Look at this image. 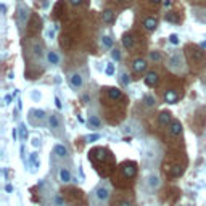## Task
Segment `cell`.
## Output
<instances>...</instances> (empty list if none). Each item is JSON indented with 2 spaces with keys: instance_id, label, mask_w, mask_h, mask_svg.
Here are the masks:
<instances>
[{
  "instance_id": "42",
  "label": "cell",
  "mask_w": 206,
  "mask_h": 206,
  "mask_svg": "<svg viewBox=\"0 0 206 206\" xmlns=\"http://www.w3.org/2000/svg\"><path fill=\"white\" fill-rule=\"evenodd\" d=\"M201 47H203V48H206V40H204V42H201Z\"/></svg>"
},
{
  "instance_id": "26",
  "label": "cell",
  "mask_w": 206,
  "mask_h": 206,
  "mask_svg": "<svg viewBox=\"0 0 206 206\" xmlns=\"http://www.w3.org/2000/svg\"><path fill=\"white\" fill-rule=\"evenodd\" d=\"M105 73L108 74V76H113V74H115V65H113V63H108V66H106Z\"/></svg>"
},
{
  "instance_id": "32",
  "label": "cell",
  "mask_w": 206,
  "mask_h": 206,
  "mask_svg": "<svg viewBox=\"0 0 206 206\" xmlns=\"http://www.w3.org/2000/svg\"><path fill=\"white\" fill-rule=\"evenodd\" d=\"M19 129H21V139H24V137H26V134H27V132H26V127H24V126H21Z\"/></svg>"
},
{
  "instance_id": "12",
  "label": "cell",
  "mask_w": 206,
  "mask_h": 206,
  "mask_svg": "<svg viewBox=\"0 0 206 206\" xmlns=\"http://www.w3.org/2000/svg\"><path fill=\"white\" fill-rule=\"evenodd\" d=\"M143 26H145V29L148 32H151L156 29V26H158V21H156L155 18H145L143 19Z\"/></svg>"
},
{
  "instance_id": "39",
  "label": "cell",
  "mask_w": 206,
  "mask_h": 206,
  "mask_svg": "<svg viewBox=\"0 0 206 206\" xmlns=\"http://www.w3.org/2000/svg\"><path fill=\"white\" fill-rule=\"evenodd\" d=\"M11 102V95H6L5 97V103H10Z\"/></svg>"
},
{
  "instance_id": "19",
  "label": "cell",
  "mask_w": 206,
  "mask_h": 206,
  "mask_svg": "<svg viewBox=\"0 0 206 206\" xmlns=\"http://www.w3.org/2000/svg\"><path fill=\"white\" fill-rule=\"evenodd\" d=\"M160 185V179H158V176H150L148 177V187H150L151 190L156 188Z\"/></svg>"
},
{
  "instance_id": "6",
  "label": "cell",
  "mask_w": 206,
  "mask_h": 206,
  "mask_svg": "<svg viewBox=\"0 0 206 206\" xmlns=\"http://www.w3.org/2000/svg\"><path fill=\"white\" fill-rule=\"evenodd\" d=\"M123 45L127 48V50H132V48L135 47V40H134L132 34H124L123 35Z\"/></svg>"
},
{
  "instance_id": "7",
  "label": "cell",
  "mask_w": 206,
  "mask_h": 206,
  "mask_svg": "<svg viewBox=\"0 0 206 206\" xmlns=\"http://www.w3.org/2000/svg\"><path fill=\"white\" fill-rule=\"evenodd\" d=\"M158 124H160L161 127H166L168 124H171V113H168V111L160 113V116H158Z\"/></svg>"
},
{
  "instance_id": "38",
  "label": "cell",
  "mask_w": 206,
  "mask_h": 206,
  "mask_svg": "<svg viewBox=\"0 0 206 206\" xmlns=\"http://www.w3.org/2000/svg\"><path fill=\"white\" fill-rule=\"evenodd\" d=\"M5 190L8 192V193H11V192H13V185H10V184H8V185L5 187Z\"/></svg>"
},
{
  "instance_id": "23",
  "label": "cell",
  "mask_w": 206,
  "mask_h": 206,
  "mask_svg": "<svg viewBox=\"0 0 206 206\" xmlns=\"http://www.w3.org/2000/svg\"><path fill=\"white\" fill-rule=\"evenodd\" d=\"M182 172H184V169H182L180 166H174V169L171 171V176H172V177H177V176H180Z\"/></svg>"
},
{
  "instance_id": "21",
  "label": "cell",
  "mask_w": 206,
  "mask_h": 206,
  "mask_svg": "<svg viewBox=\"0 0 206 206\" xmlns=\"http://www.w3.org/2000/svg\"><path fill=\"white\" fill-rule=\"evenodd\" d=\"M89 124H90V126H94V127H100V119H98L97 116H90Z\"/></svg>"
},
{
  "instance_id": "34",
  "label": "cell",
  "mask_w": 206,
  "mask_h": 206,
  "mask_svg": "<svg viewBox=\"0 0 206 206\" xmlns=\"http://www.w3.org/2000/svg\"><path fill=\"white\" fill-rule=\"evenodd\" d=\"M11 135H13V140H18V132H16V129L11 131Z\"/></svg>"
},
{
  "instance_id": "33",
  "label": "cell",
  "mask_w": 206,
  "mask_h": 206,
  "mask_svg": "<svg viewBox=\"0 0 206 206\" xmlns=\"http://www.w3.org/2000/svg\"><path fill=\"white\" fill-rule=\"evenodd\" d=\"M55 105H56V108H58V110H61V102H60V98H58V97L55 98Z\"/></svg>"
},
{
  "instance_id": "37",
  "label": "cell",
  "mask_w": 206,
  "mask_h": 206,
  "mask_svg": "<svg viewBox=\"0 0 206 206\" xmlns=\"http://www.w3.org/2000/svg\"><path fill=\"white\" fill-rule=\"evenodd\" d=\"M69 2L73 3V5H81V3H82V0H69Z\"/></svg>"
},
{
  "instance_id": "11",
  "label": "cell",
  "mask_w": 206,
  "mask_h": 206,
  "mask_svg": "<svg viewBox=\"0 0 206 206\" xmlns=\"http://www.w3.org/2000/svg\"><path fill=\"white\" fill-rule=\"evenodd\" d=\"M132 69L135 71V73H142V71L147 69V61L142 60V58H137L135 61L132 63Z\"/></svg>"
},
{
  "instance_id": "18",
  "label": "cell",
  "mask_w": 206,
  "mask_h": 206,
  "mask_svg": "<svg viewBox=\"0 0 206 206\" xmlns=\"http://www.w3.org/2000/svg\"><path fill=\"white\" fill-rule=\"evenodd\" d=\"M60 180L61 182H65V184H68L69 180H71V174H69V171L68 169H60Z\"/></svg>"
},
{
  "instance_id": "36",
  "label": "cell",
  "mask_w": 206,
  "mask_h": 206,
  "mask_svg": "<svg viewBox=\"0 0 206 206\" xmlns=\"http://www.w3.org/2000/svg\"><path fill=\"white\" fill-rule=\"evenodd\" d=\"M163 3H164V6H166V8H169V6L172 5V2H171V0H164V2H163Z\"/></svg>"
},
{
  "instance_id": "14",
  "label": "cell",
  "mask_w": 206,
  "mask_h": 206,
  "mask_svg": "<svg viewBox=\"0 0 206 206\" xmlns=\"http://www.w3.org/2000/svg\"><path fill=\"white\" fill-rule=\"evenodd\" d=\"M53 151H55V155L56 156H60V158H65V156L68 155V150H66V147L65 145H55V148H53Z\"/></svg>"
},
{
  "instance_id": "22",
  "label": "cell",
  "mask_w": 206,
  "mask_h": 206,
  "mask_svg": "<svg viewBox=\"0 0 206 206\" xmlns=\"http://www.w3.org/2000/svg\"><path fill=\"white\" fill-rule=\"evenodd\" d=\"M150 60L151 61H161V55H160V52H150Z\"/></svg>"
},
{
  "instance_id": "15",
  "label": "cell",
  "mask_w": 206,
  "mask_h": 206,
  "mask_svg": "<svg viewBox=\"0 0 206 206\" xmlns=\"http://www.w3.org/2000/svg\"><path fill=\"white\" fill-rule=\"evenodd\" d=\"M47 61L52 63V65H58V63H60L58 53H56V52H48V53H47Z\"/></svg>"
},
{
  "instance_id": "8",
  "label": "cell",
  "mask_w": 206,
  "mask_h": 206,
  "mask_svg": "<svg viewBox=\"0 0 206 206\" xmlns=\"http://www.w3.org/2000/svg\"><path fill=\"white\" fill-rule=\"evenodd\" d=\"M163 98H164L166 103H176L177 100H179V95H177V92H174V90H166Z\"/></svg>"
},
{
  "instance_id": "29",
  "label": "cell",
  "mask_w": 206,
  "mask_h": 206,
  "mask_svg": "<svg viewBox=\"0 0 206 206\" xmlns=\"http://www.w3.org/2000/svg\"><path fill=\"white\" fill-rule=\"evenodd\" d=\"M32 50H34V55H42V45L40 44H34V47H32Z\"/></svg>"
},
{
  "instance_id": "31",
  "label": "cell",
  "mask_w": 206,
  "mask_h": 206,
  "mask_svg": "<svg viewBox=\"0 0 206 206\" xmlns=\"http://www.w3.org/2000/svg\"><path fill=\"white\" fill-rule=\"evenodd\" d=\"M35 115H37V118H39V119H44V118H45V113H44V111H42V110H39V111H35Z\"/></svg>"
},
{
  "instance_id": "40",
  "label": "cell",
  "mask_w": 206,
  "mask_h": 206,
  "mask_svg": "<svg viewBox=\"0 0 206 206\" xmlns=\"http://www.w3.org/2000/svg\"><path fill=\"white\" fill-rule=\"evenodd\" d=\"M32 143H34V147H39V143H40V142H39V139H34V142H32Z\"/></svg>"
},
{
  "instance_id": "3",
  "label": "cell",
  "mask_w": 206,
  "mask_h": 206,
  "mask_svg": "<svg viewBox=\"0 0 206 206\" xmlns=\"http://www.w3.org/2000/svg\"><path fill=\"white\" fill-rule=\"evenodd\" d=\"M145 84H147L148 87H156L160 84V74L156 73V71H150V73H147Z\"/></svg>"
},
{
  "instance_id": "1",
  "label": "cell",
  "mask_w": 206,
  "mask_h": 206,
  "mask_svg": "<svg viewBox=\"0 0 206 206\" xmlns=\"http://www.w3.org/2000/svg\"><path fill=\"white\" fill-rule=\"evenodd\" d=\"M29 15H31L29 8H27L26 5H19V8H18V24H19V29H23V27L27 24V21H29Z\"/></svg>"
},
{
  "instance_id": "35",
  "label": "cell",
  "mask_w": 206,
  "mask_h": 206,
  "mask_svg": "<svg viewBox=\"0 0 206 206\" xmlns=\"http://www.w3.org/2000/svg\"><path fill=\"white\" fill-rule=\"evenodd\" d=\"M118 206H132V204H131L129 201H126V200H124V201H119V204H118Z\"/></svg>"
},
{
  "instance_id": "10",
  "label": "cell",
  "mask_w": 206,
  "mask_h": 206,
  "mask_svg": "<svg viewBox=\"0 0 206 206\" xmlns=\"http://www.w3.org/2000/svg\"><path fill=\"white\" fill-rule=\"evenodd\" d=\"M95 193H97V198H98V200H100V201H105V200H108V196H110V190H108V187H98L97 188V192H95Z\"/></svg>"
},
{
  "instance_id": "4",
  "label": "cell",
  "mask_w": 206,
  "mask_h": 206,
  "mask_svg": "<svg viewBox=\"0 0 206 206\" xmlns=\"http://www.w3.org/2000/svg\"><path fill=\"white\" fill-rule=\"evenodd\" d=\"M123 174L126 177H129V179H132V177H135L137 174V168L134 163H126V164H123Z\"/></svg>"
},
{
  "instance_id": "30",
  "label": "cell",
  "mask_w": 206,
  "mask_h": 206,
  "mask_svg": "<svg viewBox=\"0 0 206 206\" xmlns=\"http://www.w3.org/2000/svg\"><path fill=\"white\" fill-rule=\"evenodd\" d=\"M100 139V135L98 134H92V135H89V142H95V140H98Z\"/></svg>"
},
{
  "instance_id": "9",
  "label": "cell",
  "mask_w": 206,
  "mask_h": 206,
  "mask_svg": "<svg viewBox=\"0 0 206 206\" xmlns=\"http://www.w3.org/2000/svg\"><path fill=\"white\" fill-rule=\"evenodd\" d=\"M69 82H71V86H73L74 89H79V87H82V76H81L79 73L71 74V77H69Z\"/></svg>"
},
{
  "instance_id": "24",
  "label": "cell",
  "mask_w": 206,
  "mask_h": 206,
  "mask_svg": "<svg viewBox=\"0 0 206 206\" xmlns=\"http://www.w3.org/2000/svg\"><path fill=\"white\" fill-rule=\"evenodd\" d=\"M111 58H113V60H116V61L121 60V52L118 50V48H113V50H111Z\"/></svg>"
},
{
  "instance_id": "17",
  "label": "cell",
  "mask_w": 206,
  "mask_h": 206,
  "mask_svg": "<svg viewBox=\"0 0 206 206\" xmlns=\"http://www.w3.org/2000/svg\"><path fill=\"white\" fill-rule=\"evenodd\" d=\"M113 19H115V13H113V10H105L103 11V23L110 24V23H113Z\"/></svg>"
},
{
  "instance_id": "25",
  "label": "cell",
  "mask_w": 206,
  "mask_h": 206,
  "mask_svg": "<svg viewBox=\"0 0 206 206\" xmlns=\"http://www.w3.org/2000/svg\"><path fill=\"white\" fill-rule=\"evenodd\" d=\"M143 102L147 103V106H153V105H155V98H153L151 95H145V97H143Z\"/></svg>"
},
{
  "instance_id": "16",
  "label": "cell",
  "mask_w": 206,
  "mask_h": 206,
  "mask_svg": "<svg viewBox=\"0 0 206 206\" xmlns=\"http://www.w3.org/2000/svg\"><path fill=\"white\" fill-rule=\"evenodd\" d=\"M48 126L52 127V129H58L60 127V119L56 115H50L48 116Z\"/></svg>"
},
{
  "instance_id": "28",
  "label": "cell",
  "mask_w": 206,
  "mask_h": 206,
  "mask_svg": "<svg viewBox=\"0 0 206 206\" xmlns=\"http://www.w3.org/2000/svg\"><path fill=\"white\" fill-rule=\"evenodd\" d=\"M169 42H171L172 45H179V37H177V34H171V35H169Z\"/></svg>"
},
{
  "instance_id": "20",
  "label": "cell",
  "mask_w": 206,
  "mask_h": 206,
  "mask_svg": "<svg viewBox=\"0 0 206 206\" xmlns=\"http://www.w3.org/2000/svg\"><path fill=\"white\" fill-rule=\"evenodd\" d=\"M102 45L105 48H110L113 45V39L110 37V35H103V37H102Z\"/></svg>"
},
{
  "instance_id": "13",
  "label": "cell",
  "mask_w": 206,
  "mask_h": 206,
  "mask_svg": "<svg viewBox=\"0 0 206 206\" xmlns=\"http://www.w3.org/2000/svg\"><path fill=\"white\" fill-rule=\"evenodd\" d=\"M108 97H110V100L116 102V100H119V98L123 97V92H121L119 89H116V87H111V89H108Z\"/></svg>"
},
{
  "instance_id": "27",
  "label": "cell",
  "mask_w": 206,
  "mask_h": 206,
  "mask_svg": "<svg viewBox=\"0 0 206 206\" xmlns=\"http://www.w3.org/2000/svg\"><path fill=\"white\" fill-rule=\"evenodd\" d=\"M121 82H123L124 86H129V84H131V79H129V76H127L126 73L121 74Z\"/></svg>"
},
{
  "instance_id": "41",
  "label": "cell",
  "mask_w": 206,
  "mask_h": 206,
  "mask_svg": "<svg viewBox=\"0 0 206 206\" xmlns=\"http://www.w3.org/2000/svg\"><path fill=\"white\" fill-rule=\"evenodd\" d=\"M150 2H151V3H155V5H158V3L161 2V0H150Z\"/></svg>"
},
{
  "instance_id": "2",
  "label": "cell",
  "mask_w": 206,
  "mask_h": 206,
  "mask_svg": "<svg viewBox=\"0 0 206 206\" xmlns=\"http://www.w3.org/2000/svg\"><path fill=\"white\" fill-rule=\"evenodd\" d=\"M184 60H182V55L180 53H177V55H174V56H171V60H169V68H171L172 71H182L184 69Z\"/></svg>"
},
{
  "instance_id": "5",
  "label": "cell",
  "mask_w": 206,
  "mask_h": 206,
  "mask_svg": "<svg viewBox=\"0 0 206 206\" xmlns=\"http://www.w3.org/2000/svg\"><path fill=\"white\" fill-rule=\"evenodd\" d=\"M169 134H171L172 137H177V135H180L182 134V124H180V121H171V124H169Z\"/></svg>"
}]
</instances>
